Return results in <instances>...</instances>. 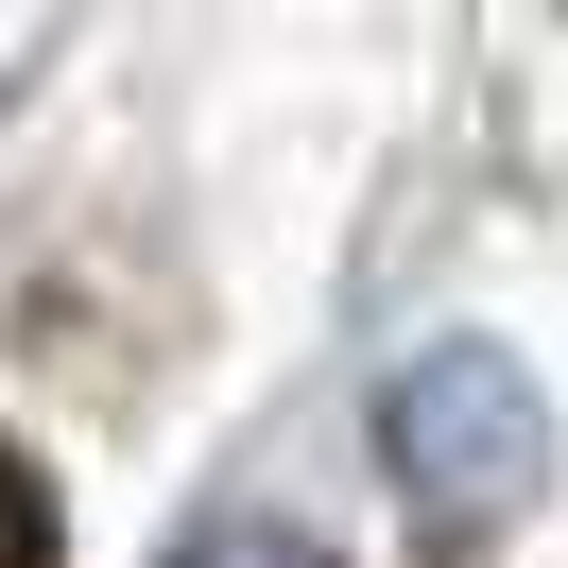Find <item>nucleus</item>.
<instances>
[{
	"instance_id": "nucleus-1",
	"label": "nucleus",
	"mask_w": 568,
	"mask_h": 568,
	"mask_svg": "<svg viewBox=\"0 0 568 568\" xmlns=\"http://www.w3.org/2000/svg\"><path fill=\"white\" fill-rule=\"evenodd\" d=\"M379 483L430 551H499V534L551 499V379H534L499 327H448L379 379Z\"/></svg>"
},
{
	"instance_id": "nucleus-2",
	"label": "nucleus",
	"mask_w": 568,
	"mask_h": 568,
	"mask_svg": "<svg viewBox=\"0 0 568 568\" xmlns=\"http://www.w3.org/2000/svg\"><path fill=\"white\" fill-rule=\"evenodd\" d=\"M155 568H345V551H327V534H293V517H242V499H224V517H190Z\"/></svg>"
}]
</instances>
